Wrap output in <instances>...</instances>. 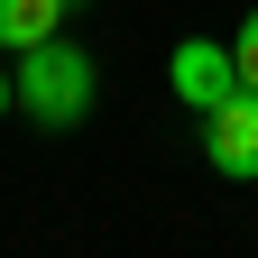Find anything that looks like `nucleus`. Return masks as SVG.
Returning a JSON list of instances; mask_svg holds the SVG:
<instances>
[{
	"instance_id": "f03ea898",
	"label": "nucleus",
	"mask_w": 258,
	"mask_h": 258,
	"mask_svg": "<svg viewBox=\"0 0 258 258\" xmlns=\"http://www.w3.org/2000/svg\"><path fill=\"white\" fill-rule=\"evenodd\" d=\"M166 83H175V102L203 120L212 102H231L240 92V64H231V37H184L175 55H166Z\"/></svg>"
},
{
	"instance_id": "7ed1b4c3",
	"label": "nucleus",
	"mask_w": 258,
	"mask_h": 258,
	"mask_svg": "<svg viewBox=\"0 0 258 258\" xmlns=\"http://www.w3.org/2000/svg\"><path fill=\"white\" fill-rule=\"evenodd\" d=\"M203 157H212V175L258 184V92H231L203 111Z\"/></svg>"
},
{
	"instance_id": "20e7f679",
	"label": "nucleus",
	"mask_w": 258,
	"mask_h": 258,
	"mask_svg": "<svg viewBox=\"0 0 258 258\" xmlns=\"http://www.w3.org/2000/svg\"><path fill=\"white\" fill-rule=\"evenodd\" d=\"M64 10H74V0H0V46H37V37H55Z\"/></svg>"
},
{
	"instance_id": "f257e3e1",
	"label": "nucleus",
	"mask_w": 258,
	"mask_h": 258,
	"mask_svg": "<svg viewBox=\"0 0 258 258\" xmlns=\"http://www.w3.org/2000/svg\"><path fill=\"white\" fill-rule=\"evenodd\" d=\"M19 111L37 120V129H83L92 120V92H102V74H92V55L83 46H64V37H37V46H19Z\"/></svg>"
},
{
	"instance_id": "39448f33",
	"label": "nucleus",
	"mask_w": 258,
	"mask_h": 258,
	"mask_svg": "<svg viewBox=\"0 0 258 258\" xmlns=\"http://www.w3.org/2000/svg\"><path fill=\"white\" fill-rule=\"evenodd\" d=\"M231 64H240V92H258V10L240 19V37H231Z\"/></svg>"
},
{
	"instance_id": "423d86ee",
	"label": "nucleus",
	"mask_w": 258,
	"mask_h": 258,
	"mask_svg": "<svg viewBox=\"0 0 258 258\" xmlns=\"http://www.w3.org/2000/svg\"><path fill=\"white\" fill-rule=\"evenodd\" d=\"M10 102H19V92H10V74H0V111H10Z\"/></svg>"
}]
</instances>
